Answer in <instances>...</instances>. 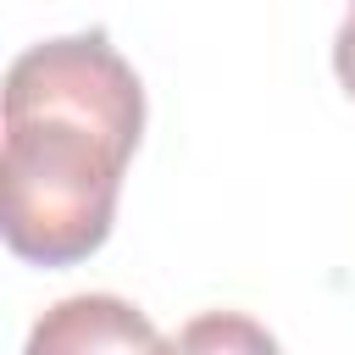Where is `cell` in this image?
Returning a JSON list of instances; mask_svg holds the SVG:
<instances>
[{"label":"cell","mask_w":355,"mask_h":355,"mask_svg":"<svg viewBox=\"0 0 355 355\" xmlns=\"http://www.w3.org/2000/svg\"><path fill=\"white\" fill-rule=\"evenodd\" d=\"M144 133L139 72L116 44L67 33L22 50L6 72L0 233L33 266L89 261L116 222L122 172Z\"/></svg>","instance_id":"cell-1"},{"label":"cell","mask_w":355,"mask_h":355,"mask_svg":"<svg viewBox=\"0 0 355 355\" xmlns=\"http://www.w3.org/2000/svg\"><path fill=\"white\" fill-rule=\"evenodd\" d=\"M44 349H166V338L116 294H78L61 300L28 338V355Z\"/></svg>","instance_id":"cell-2"},{"label":"cell","mask_w":355,"mask_h":355,"mask_svg":"<svg viewBox=\"0 0 355 355\" xmlns=\"http://www.w3.org/2000/svg\"><path fill=\"white\" fill-rule=\"evenodd\" d=\"M333 72L355 94V0H349V17L338 22V39H333Z\"/></svg>","instance_id":"cell-3"}]
</instances>
